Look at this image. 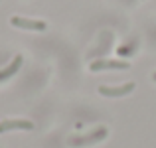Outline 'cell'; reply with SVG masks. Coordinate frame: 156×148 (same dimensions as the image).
Returning <instances> with one entry per match:
<instances>
[{
    "label": "cell",
    "instance_id": "1",
    "mask_svg": "<svg viewBox=\"0 0 156 148\" xmlns=\"http://www.w3.org/2000/svg\"><path fill=\"white\" fill-rule=\"evenodd\" d=\"M107 134H109V130H107L105 126H99L97 130H93V132H89V134H83V136H73V138H69V146H73V148H81V146L95 144V142L103 140Z\"/></svg>",
    "mask_w": 156,
    "mask_h": 148
},
{
    "label": "cell",
    "instance_id": "2",
    "mask_svg": "<svg viewBox=\"0 0 156 148\" xmlns=\"http://www.w3.org/2000/svg\"><path fill=\"white\" fill-rule=\"evenodd\" d=\"M10 24L16 28H22V30H36V32H44L48 28V24L42 22V20H30V18H22V16H12Z\"/></svg>",
    "mask_w": 156,
    "mask_h": 148
},
{
    "label": "cell",
    "instance_id": "3",
    "mask_svg": "<svg viewBox=\"0 0 156 148\" xmlns=\"http://www.w3.org/2000/svg\"><path fill=\"white\" fill-rule=\"evenodd\" d=\"M34 122L26 121V118H8V121H0V134L10 132V130H32Z\"/></svg>",
    "mask_w": 156,
    "mask_h": 148
},
{
    "label": "cell",
    "instance_id": "4",
    "mask_svg": "<svg viewBox=\"0 0 156 148\" xmlns=\"http://www.w3.org/2000/svg\"><path fill=\"white\" fill-rule=\"evenodd\" d=\"M130 63L126 61H113V59H97L89 65L91 71H101V69H129Z\"/></svg>",
    "mask_w": 156,
    "mask_h": 148
},
{
    "label": "cell",
    "instance_id": "5",
    "mask_svg": "<svg viewBox=\"0 0 156 148\" xmlns=\"http://www.w3.org/2000/svg\"><path fill=\"white\" fill-rule=\"evenodd\" d=\"M134 91V83H125L121 87H99V93L105 97H122V95H129V93Z\"/></svg>",
    "mask_w": 156,
    "mask_h": 148
},
{
    "label": "cell",
    "instance_id": "6",
    "mask_svg": "<svg viewBox=\"0 0 156 148\" xmlns=\"http://www.w3.org/2000/svg\"><path fill=\"white\" fill-rule=\"evenodd\" d=\"M22 61H24L22 55H16L14 59H12V63L6 65V67L0 71V81H6V79H10L12 75H16V73H18V69L22 67Z\"/></svg>",
    "mask_w": 156,
    "mask_h": 148
},
{
    "label": "cell",
    "instance_id": "7",
    "mask_svg": "<svg viewBox=\"0 0 156 148\" xmlns=\"http://www.w3.org/2000/svg\"><path fill=\"white\" fill-rule=\"evenodd\" d=\"M152 79H154V81H156V73H154V75H152Z\"/></svg>",
    "mask_w": 156,
    "mask_h": 148
}]
</instances>
